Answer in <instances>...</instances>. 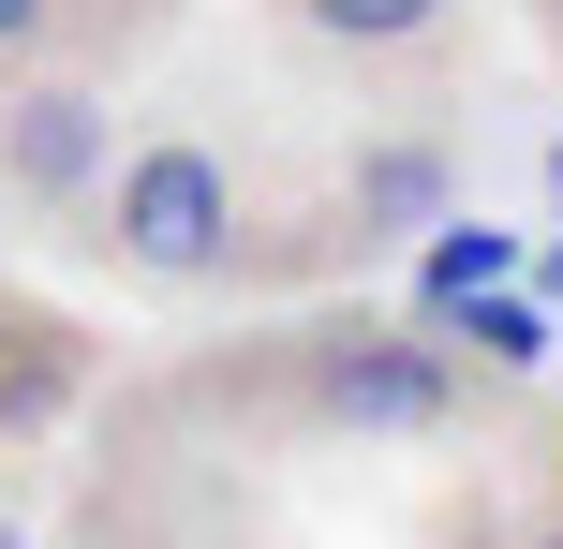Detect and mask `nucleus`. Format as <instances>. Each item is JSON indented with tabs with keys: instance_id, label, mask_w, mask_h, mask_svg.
Wrapping results in <instances>:
<instances>
[{
	"instance_id": "1",
	"label": "nucleus",
	"mask_w": 563,
	"mask_h": 549,
	"mask_svg": "<svg viewBox=\"0 0 563 549\" xmlns=\"http://www.w3.org/2000/svg\"><path fill=\"white\" fill-rule=\"evenodd\" d=\"M148 402L223 431L238 461H267V446H445V431H475V372L400 312H282L253 342L178 356Z\"/></svg>"
},
{
	"instance_id": "2",
	"label": "nucleus",
	"mask_w": 563,
	"mask_h": 549,
	"mask_svg": "<svg viewBox=\"0 0 563 549\" xmlns=\"http://www.w3.org/2000/svg\"><path fill=\"white\" fill-rule=\"evenodd\" d=\"M75 238L119 283H148V297H223V283H253V253H267V194H253V164H238V134L148 119V134H119V164H104V194H89Z\"/></svg>"
},
{
	"instance_id": "3",
	"label": "nucleus",
	"mask_w": 563,
	"mask_h": 549,
	"mask_svg": "<svg viewBox=\"0 0 563 549\" xmlns=\"http://www.w3.org/2000/svg\"><path fill=\"white\" fill-rule=\"evenodd\" d=\"M104 164H119V89L89 75V59H15V75H0V208L89 223Z\"/></svg>"
},
{
	"instance_id": "4",
	"label": "nucleus",
	"mask_w": 563,
	"mask_h": 549,
	"mask_svg": "<svg viewBox=\"0 0 563 549\" xmlns=\"http://www.w3.org/2000/svg\"><path fill=\"white\" fill-rule=\"evenodd\" d=\"M134 30H148V0H0V75H15V59H89V75H119Z\"/></svg>"
},
{
	"instance_id": "5",
	"label": "nucleus",
	"mask_w": 563,
	"mask_h": 549,
	"mask_svg": "<svg viewBox=\"0 0 563 549\" xmlns=\"http://www.w3.org/2000/svg\"><path fill=\"white\" fill-rule=\"evenodd\" d=\"M445 15L460 0H282V30H311L327 59H416L445 45Z\"/></svg>"
},
{
	"instance_id": "6",
	"label": "nucleus",
	"mask_w": 563,
	"mask_h": 549,
	"mask_svg": "<svg viewBox=\"0 0 563 549\" xmlns=\"http://www.w3.org/2000/svg\"><path fill=\"white\" fill-rule=\"evenodd\" d=\"M460 549H563V505H519V520H475Z\"/></svg>"
},
{
	"instance_id": "7",
	"label": "nucleus",
	"mask_w": 563,
	"mask_h": 549,
	"mask_svg": "<svg viewBox=\"0 0 563 549\" xmlns=\"http://www.w3.org/2000/svg\"><path fill=\"white\" fill-rule=\"evenodd\" d=\"M534 15H549V45H563V0H534Z\"/></svg>"
}]
</instances>
